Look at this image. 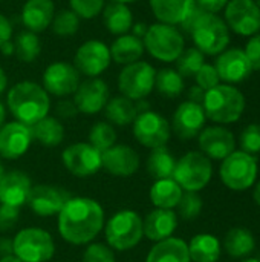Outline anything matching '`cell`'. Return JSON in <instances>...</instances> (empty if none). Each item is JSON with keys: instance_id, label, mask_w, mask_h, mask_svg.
I'll use <instances>...</instances> for the list:
<instances>
[{"instance_id": "1", "label": "cell", "mask_w": 260, "mask_h": 262, "mask_svg": "<svg viewBox=\"0 0 260 262\" xmlns=\"http://www.w3.org/2000/svg\"><path fill=\"white\" fill-rule=\"evenodd\" d=\"M104 224L103 207L90 198H70L58 213V232L64 241L83 246L97 238Z\"/></svg>"}, {"instance_id": "2", "label": "cell", "mask_w": 260, "mask_h": 262, "mask_svg": "<svg viewBox=\"0 0 260 262\" xmlns=\"http://www.w3.org/2000/svg\"><path fill=\"white\" fill-rule=\"evenodd\" d=\"M185 32L192 35L195 48L204 55L218 57L230 45V29L222 17L218 14H208L201 11L198 6L181 25Z\"/></svg>"}, {"instance_id": "3", "label": "cell", "mask_w": 260, "mask_h": 262, "mask_svg": "<svg viewBox=\"0 0 260 262\" xmlns=\"http://www.w3.org/2000/svg\"><path fill=\"white\" fill-rule=\"evenodd\" d=\"M6 104L18 123L31 127L41 118L48 117L51 98L41 84L31 80H23L9 89Z\"/></svg>"}, {"instance_id": "4", "label": "cell", "mask_w": 260, "mask_h": 262, "mask_svg": "<svg viewBox=\"0 0 260 262\" xmlns=\"http://www.w3.org/2000/svg\"><path fill=\"white\" fill-rule=\"evenodd\" d=\"M247 107L245 95L233 84L221 83L205 92L202 109L205 117L216 124H233L241 120Z\"/></svg>"}, {"instance_id": "5", "label": "cell", "mask_w": 260, "mask_h": 262, "mask_svg": "<svg viewBox=\"0 0 260 262\" xmlns=\"http://www.w3.org/2000/svg\"><path fill=\"white\" fill-rule=\"evenodd\" d=\"M143 43L144 49L162 63H175L185 49V38L178 26L159 21L149 26Z\"/></svg>"}, {"instance_id": "6", "label": "cell", "mask_w": 260, "mask_h": 262, "mask_svg": "<svg viewBox=\"0 0 260 262\" xmlns=\"http://www.w3.org/2000/svg\"><path fill=\"white\" fill-rule=\"evenodd\" d=\"M257 160L254 155H250L242 150H234L225 160H222L219 175L222 183L234 190L244 192L248 190L257 178Z\"/></svg>"}, {"instance_id": "7", "label": "cell", "mask_w": 260, "mask_h": 262, "mask_svg": "<svg viewBox=\"0 0 260 262\" xmlns=\"http://www.w3.org/2000/svg\"><path fill=\"white\" fill-rule=\"evenodd\" d=\"M143 236V220L133 210H121L106 224V239L115 250H130L139 244Z\"/></svg>"}, {"instance_id": "8", "label": "cell", "mask_w": 260, "mask_h": 262, "mask_svg": "<svg viewBox=\"0 0 260 262\" xmlns=\"http://www.w3.org/2000/svg\"><path fill=\"white\" fill-rule=\"evenodd\" d=\"M213 166L202 152H188L179 161L173 172V180L185 192H199L211 180Z\"/></svg>"}, {"instance_id": "9", "label": "cell", "mask_w": 260, "mask_h": 262, "mask_svg": "<svg viewBox=\"0 0 260 262\" xmlns=\"http://www.w3.org/2000/svg\"><path fill=\"white\" fill-rule=\"evenodd\" d=\"M156 69L144 60L123 66L118 75V89L121 95L139 101L152 94L155 89Z\"/></svg>"}, {"instance_id": "10", "label": "cell", "mask_w": 260, "mask_h": 262, "mask_svg": "<svg viewBox=\"0 0 260 262\" xmlns=\"http://www.w3.org/2000/svg\"><path fill=\"white\" fill-rule=\"evenodd\" d=\"M54 252L52 236L41 229H23L14 238V255L21 262H48Z\"/></svg>"}, {"instance_id": "11", "label": "cell", "mask_w": 260, "mask_h": 262, "mask_svg": "<svg viewBox=\"0 0 260 262\" xmlns=\"http://www.w3.org/2000/svg\"><path fill=\"white\" fill-rule=\"evenodd\" d=\"M133 124V135L135 138L146 147L158 149L164 147L172 135V126L166 117L155 111H144L139 112L135 118Z\"/></svg>"}, {"instance_id": "12", "label": "cell", "mask_w": 260, "mask_h": 262, "mask_svg": "<svg viewBox=\"0 0 260 262\" xmlns=\"http://www.w3.org/2000/svg\"><path fill=\"white\" fill-rule=\"evenodd\" d=\"M224 21L230 32L251 37L260 32V9L254 0H228L224 9Z\"/></svg>"}, {"instance_id": "13", "label": "cell", "mask_w": 260, "mask_h": 262, "mask_svg": "<svg viewBox=\"0 0 260 262\" xmlns=\"http://www.w3.org/2000/svg\"><path fill=\"white\" fill-rule=\"evenodd\" d=\"M112 63L109 46L97 38L80 45L74 57V66L87 78H97L109 69Z\"/></svg>"}, {"instance_id": "14", "label": "cell", "mask_w": 260, "mask_h": 262, "mask_svg": "<svg viewBox=\"0 0 260 262\" xmlns=\"http://www.w3.org/2000/svg\"><path fill=\"white\" fill-rule=\"evenodd\" d=\"M80 83L81 74L74 64L66 61H54L48 64L41 78V86L49 95L54 97L74 95Z\"/></svg>"}, {"instance_id": "15", "label": "cell", "mask_w": 260, "mask_h": 262, "mask_svg": "<svg viewBox=\"0 0 260 262\" xmlns=\"http://www.w3.org/2000/svg\"><path fill=\"white\" fill-rule=\"evenodd\" d=\"M63 163L66 169L75 177L86 178L97 173L101 164V152L89 143H75L64 149Z\"/></svg>"}, {"instance_id": "16", "label": "cell", "mask_w": 260, "mask_h": 262, "mask_svg": "<svg viewBox=\"0 0 260 262\" xmlns=\"http://www.w3.org/2000/svg\"><path fill=\"white\" fill-rule=\"evenodd\" d=\"M69 200L70 195L64 189L49 184H40L31 187L26 204L38 216H52L58 215Z\"/></svg>"}, {"instance_id": "17", "label": "cell", "mask_w": 260, "mask_h": 262, "mask_svg": "<svg viewBox=\"0 0 260 262\" xmlns=\"http://www.w3.org/2000/svg\"><path fill=\"white\" fill-rule=\"evenodd\" d=\"M215 68L219 74L221 81L233 86L245 81L253 72L251 64L244 49L241 48H227L224 52H221L216 57Z\"/></svg>"}, {"instance_id": "18", "label": "cell", "mask_w": 260, "mask_h": 262, "mask_svg": "<svg viewBox=\"0 0 260 262\" xmlns=\"http://www.w3.org/2000/svg\"><path fill=\"white\" fill-rule=\"evenodd\" d=\"M110 98L109 86L100 77L87 78L80 83L74 94V104L78 112L86 115H93L103 111Z\"/></svg>"}, {"instance_id": "19", "label": "cell", "mask_w": 260, "mask_h": 262, "mask_svg": "<svg viewBox=\"0 0 260 262\" xmlns=\"http://www.w3.org/2000/svg\"><path fill=\"white\" fill-rule=\"evenodd\" d=\"M198 143L202 154L213 160H225L236 150V138L233 132L221 124L204 127L198 135Z\"/></svg>"}, {"instance_id": "20", "label": "cell", "mask_w": 260, "mask_h": 262, "mask_svg": "<svg viewBox=\"0 0 260 262\" xmlns=\"http://www.w3.org/2000/svg\"><path fill=\"white\" fill-rule=\"evenodd\" d=\"M205 121L207 117L202 104L187 100L176 107L172 120V129L181 140H192L201 134L205 127Z\"/></svg>"}, {"instance_id": "21", "label": "cell", "mask_w": 260, "mask_h": 262, "mask_svg": "<svg viewBox=\"0 0 260 262\" xmlns=\"http://www.w3.org/2000/svg\"><path fill=\"white\" fill-rule=\"evenodd\" d=\"M32 143L31 127L11 121L0 127V157L6 160H17L25 155Z\"/></svg>"}, {"instance_id": "22", "label": "cell", "mask_w": 260, "mask_h": 262, "mask_svg": "<svg viewBox=\"0 0 260 262\" xmlns=\"http://www.w3.org/2000/svg\"><path fill=\"white\" fill-rule=\"evenodd\" d=\"M103 167L115 177H130L139 167L138 154L126 144H113L107 150L101 152Z\"/></svg>"}, {"instance_id": "23", "label": "cell", "mask_w": 260, "mask_h": 262, "mask_svg": "<svg viewBox=\"0 0 260 262\" xmlns=\"http://www.w3.org/2000/svg\"><path fill=\"white\" fill-rule=\"evenodd\" d=\"M31 187L32 184L26 173L20 170L3 173L0 180V204L20 209L26 203Z\"/></svg>"}, {"instance_id": "24", "label": "cell", "mask_w": 260, "mask_h": 262, "mask_svg": "<svg viewBox=\"0 0 260 262\" xmlns=\"http://www.w3.org/2000/svg\"><path fill=\"white\" fill-rule=\"evenodd\" d=\"M55 15V3L52 0H26L21 8V23L31 32L40 34L46 31Z\"/></svg>"}, {"instance_id": "25", "label": "cell", "mask_w": 260, "mask_h": 262, "mask_svg": "<svg viewBox=\"0 0 260 262\" xmlns=\"http://www.w3.org/2000/svg\"><path fill=\"white\" fill-rule=\"evenodd\" d=\"M150 9L159 23L181 26L196 8L195 0H149Z\"/></svg>"}, {"instance_id": "26", "label": "cell", "mask_w": 260, "mask_h": 262, "mask_svg": "<svg viewBox=\"0 0 260 262\" xmlns=\"http://www.w3.org/2000/svg\"><path fill=\"white\" fill-rule=\"evenodd\" d=\"M178 227V215L169 209H156L150 212L143 221L144 235L155 243L172 238Z\"/></svg>"}, {"instance_id": "27", "label": "cell", "mask_w": 260, "mask_h": 262, "mask_svg": "<svg viewBox=\"0 0 260 262\" xmlns=\"http://www.w3.org/2000/svg\"><path fill=\"white\" fill-rule=\"evenodd\" d=\"M109 49H110L112 61H115L116 64H121V66H127L135 61H139L146 52L143 38H138L136 35H133L130 32L118 35L112 41Z\"/></svg>"}, {"instance_id": "28", "label": "cell", "mask_w": 260, "mask_h": 262, "mask_svg": "<svg viewBox=\"0 0 260 262\" xmlns=\"http://www.w3.org/2000/svg\"><path fill=\"white\" fill-rule=\"evenodd\" d=\"M101 14H103V21H104L107 32L116 37L127 34L132 29V25L135 21L132 9L129 8V5H124V3L110 2L109 5L104 6Z\"/></svg>"}, {"instance_id": "29", "label": "cell", "mask_w": 260, "mask_h": 262, "mask_svg": "<svg viewBox=\"0 0 260 262\" xmlns=\"http://www.w3.org/2000/svg\"><path fill=\"white\" fill-rule=\"evenodd\" d=\"M146 262H192L185 241L179 238H167L156 243L147 255Z\"/></svg>"}, {"instance_id": "30", "label": "cell", "mask_w": 260, "mask_h": 262, "mask_svg": "<svg viewBox=\"0 0 260 262\" xmlns=\"http://www.w3.org/2000/svg\"><path fill=\"white\" fill-rule=\"evenodd\" d=\"M187 247L190 261L193 262H218L221 258V243L210 233H199L193 236Z\"/></svg>"}, {"instance_id": "31", "label": "cell", "mask_w": 260, "mask_h": 262, "mask_svg": "<svg viewBox=\"0 0 260 262\" xmlns=\"http://www.w3.org/2000/svg\"><path fill=\"white\" fill-rule=\"evenodd\" d=\"M182 193L184 192H182L181 186L173 178L156 180L150 189V200L158 209L172 210L173 207L178 206Z\"/></svg>"}, {"instance_id": "32", "label": "cell", "mask_w": 260, "mask_h": 262, "mask_svg": "<svg viewBox=\"0 0 260 262\" xmlns=\"http://www.w3.org/2000/svg\"><path fill=\"white\" fill-rule=\"evenodd\" d=\"M31 135L32 140H37L40 144L46 147H55L64 138V127L58 118L48 115L31 126Z\"/></svg>"}, {"instance_id": "33", "label": "cell", "mask_w": 260, "mask_h": 262, "mask_svg": "<svg viewBox=\"0 0 260 262\" xmlns=\"http://www.w3.org/2000/svg\"><path fill=\"white\" fill-rule=\"evenodd\" d=\"M104 112H106V118L116 126L132 124L138 115V109L133 100L124 95H116L113 98H109Z\"/></svg>"}, {"instance_id": "34", "label": "cell", "mask_w": 260, "mask_h": 262, "mask_svg": "<svg viewBox=\"0 0 260 262\" xmlns=\"http://www.w3.org/2000/svg\"><path fill=\"white\" fill-rule=\"evenodd\" d=\"M256 247V239L253 233L244 227L231 229L224 239V250L231 258H245L253 253Z\"/></svg>"}, {"instance_id": "35", "label": "cell", "mask_w": 260, "mask_h": 262, "mask_svg": "<svg viewBox=\"0 0 260 262\" xmlns=\"http://www.w3.org/2000/svg\"><path fill=\"white\" fill-rule=\"evenodd\" d=\"M175 167H176V160L166 146L152 149V154L147 158V172L150 173L152 178L155 180L173 178Z\"/></svg>"}, {"instance_id": "36", "label": "cell", "mask_w": 260, "mask_h": 262, "mask_svg": "<svg viewBox=\"0 0 260 262\" xmlns=\"http://www.w3.org/2000/svg\"><path fill=\"white\" fill-rule=\"evenodd\" d=\"M184 77L173 68H164L156 71L155 89L166 98H176L184 92Z\"/></svg>"}, {"instance_id": "37", "label": "cell", "mask_w": 260, "mask_h": 262, "mask_svg": "<svg viewBox=\"0 0 260 262\" xmlns=\"http://www.w3.org/2000/svg\"><path fill=\"white\" fill-rule=\"evenodd\" d=\"M41 52V41L38 34L28 29L17 34L14 40V54L23 63H32Z\"/></svg>"}, {"instance_id": "38", "label": "cell", "mask_w": 260, "mask_h": 262, "mask_svg": "<svg viewBox=\"0 0 260 262\" xmlns=\"http://www.w3.org/2000/svg\"><path fill=\"white\" fill-rule=\"evenodd\" d=\"M80 25H81V18L72 9L66 8V9H61V11L55 12L54 20L51 23V28H52V32L57 37L69 38V37H72V35H75L78 32Z\"/></svg>"}, {"instance_id": "39", "label": "cell", "mask_w": 260, "mask_h": 262, "mask_svg": "<svg viewBox=\"0 0 260 262\" xmlns=\"http://www.w3.org/2000/svg\"><path fill=\"white\" fill-rule=\"evenodd\" d=\"M175 63H176V71L184 78H192V77L195 78L196 72L205 63V55L195 46L185 48Z\"/></svg>"}, {"instance_id": "40", "label": "cell", "mask_w": 260, "mask_h": 262, "mask_svg": "<svg viewBox=\"0 0 260 262\" xmlns=\"http://www.w3.org/2000/svg\"><path fill=\"white\" fill-rule=\"evenodd\" d=\"M89 141H90L89 144H92L95 149H98L100 152H104L115 144L116 132L110 123L98 121L93 124V127L89 132Z\"/></svg>"}, {"instance_id": "41", "label": "cell", "mask_w": 260, "mask_h": 262, "mask_svg": "<svg viewBox=\"0 0 260 262\" xmlns=\"http://www.w3.org/2000/svg\"><path fill=\"white\" fill-rule=\"evenodd\" d=\"M178 213L182 220H195L201 215L202 210V198L198 195V192H185L182 193L179 203H178Z\"/></svg>"}, {"instance_id": "42", "label": "cell", "mask_w": 260, "mask_h": 262, "mask_svg": "<svg viewBox=\"0 0 260 262\" xmlns=\"http://www.w3.org/2000/svg\"><path fill=\"white\" fill-rule=\"evenodd\" d=\"M106 6V0H69V9H72L80 18L92 20L98 17Z\"/></svg>"}, {"instance_id": "43", "label": "cell", "mask_w": 260, "mask_h": 262, "mask_svg": "<svg viewBox=\"0 0 260 262\" xmlns=\"http://www.w3.org/2000/svg\"><path fill=\"white\" fill-rule=\"evenodd\" d=\"M239 143H241L242 152H247L250 155L260 154V124L257 123L248 124L241 132Z\"/></svg>"}, {"instance_id": "44", "label": "cell", "mask_w": 260, "mask_h": 262, "mask_svg": "<svg viewBox=\"0 0 260 262\" xmlns=\"http://www.w3.org/2000/svg\"><path fill=\"white\" fill-rule=\"evenodd\" d=\"M195 81L205 92L210 91V89H213V88H216L218 84H221L219 74H218L215 64H210V63H204L201 66V69L195 75Z\"/></svg>"}, {"instance_id": "45", "label": "cell", "mask_w": 260, "mask_h": 262, "mask_svg": "<svg viewBox=\"0 0 260 262\" xmlns=\"http://www.w3.org/2000/svg\"><path fill=\"white\" fill-rule=\"evenodd\" d=\"M83 262H115L112 250L104 244H92L86 249Z\"/></svg>"}, {"instance_id": "46", "label": "cell", "mask_w": 260, "mask_h": 262, "mask_svg": "<svg viewBox=\"0 0 260 262\" xmlns=\"http://www.w3.org/2000/svg\"><path fill=\"white\" fill-rule=\"evenodd\" d=\"M250 64H251V69L253 71H260V32L251 35L245 45V49H244Z\"/></svg>"}, {"instance_id": "47", "label": "cell", "mask_w": 260, "mask_h": 262, "mask_svg": "<svg viewBox=\"0 0 260 262\" xmlns=\"http://www.w3.org/2000/svg\"><path fill=\"white\" fill-rule=\"evenodd\" d=\"M18 207L0 204V232H8L18 223Z\"/></svg>"}, {"instance_id": "48", "label": "cell", "mask_w": 260, "mask_h": 262, "mask_svg": "<svg viewBox=\"0 0 260 262\" xmlns=\"http://www.w3.org/2000/svg\"><path fill=\"white\" fill-rule=\"evenodd\" d=\"M196 6L208 14H219L225 9L228 0H195Z\"/></svg>"}, {"instance_id": "49", "label": "cell", "mask_w": 260, "mask_h": 262, "mask_svg": "<svg viewBox=\"0 0 260 262\" xmlns=\"http://www.w3.org/2000/svg\"><path fill=\"white\" fill-rule=\"evenodd\" d=\"M12 32H14V29H12L11 20L6 15L0 14V46L9 40H12Z\"/></svg>"}, {"instance_id": "50", "label": "cell", "mask_w": 260, "mask_h": 262, "mask_svg": "<svg viewBox=\"0 0 260 262\" xmlns=\"http://www.w3.org/2000/svg\"><path fill=\"white\" fill-rule=\"evenodd\" d=\"M57 114L61 117V118H72L74 115L78 114V109L77 106L74 104V101H60L58 106H57Z\"/></svg>"}, {"instance_id": "51", "label": "cell", "mask_w": 260, "mask_h": 262, "mask_svg": "<svg viewBox=\"0 0 260 262\" xmlns=\"http://www.w3.org/2000/svg\"><path fill=\"white\" fill-rule=\"evenodd\" d=\"M187 95H188V101H193V103L202 104L204 97H205V91H204V89H201L198 84H195V86H192V88L188 89Z\"/></svg>"}, {"instance_id": "52", "label": "cell", "mask_w": 260, "mask_h": 262, "mask_svg": "<svg viewBox=\"0 0 260 262\" xmlns=\"http://www.w3.org/2000/svg\"><path fill=\"white\" fill-rule=\"evenodd\" d=\"M14 255V241L9 238H0V258Z\"/></svg>"}, {"instance_id": "53", "label": "cell", "mask_w": 260, "mask_h": 262, "mask_svg": "<svg viewBox=\"0 0 260 262\" xmlns=\"http://www.w3.org/2000/svg\"><path fill=\"white\" fill-rule=\"evenodd\" d=\"M147 29H149V25L146 23V21H133V25H132V32L130 34H133V35H136L138 38H144V35H146V32H147Z\"/></svg>"}, {"instance_id": "54", "label": "cell", "mask_w": 260, "mask_h": 262, "mask_svg": "<svg viewBox=\"0 0 260 262\" xmlns=\"http://www.w3.org/2000/svg\"><path fill=\"white\" fill-rule=\"evenodd\" d=\"M0 52H2L3 55H6V57L14 55V41H12V40H9V41L3 43V45L0 46Z\"/></svg>"}, {"instance_id": "55", "label": "cell", "mask_w": 260, "mask_h": 262, "mask_svg": "<svg viewBox=\"0 0 260 262\" xmlns=\"http://www.w3.org/2000/svg\"><path fill=\"white\" fill-rule=\"evenodd\" d=\"M6 86H8V75H6L5 69L0 66V94L6 89Z\"/></svg>"}, {"instance_id": "56", "label": "cell", "mask_w": 260, "mask_h": 262, "mask_svg": "<svg viewBox=\"0 0 260 262\" xmlns=\"http://www.w3.org/2000/svg\"><path fill=\"white\" fill-rule=\"evenodd\" d=\"M253 198H254V201H256V204L260 207V181L256 184V187H254V192H253Z\"/></svg>"}, {"instance_id": "57", "label": "cell", "mask_w": 260, "mask_h": 262, "mask_svg": "<svg viewBox=\"0 0 260 262\" xmlns=\"http://www.w3.org/2000/svg\"><path fill=\"white\" fill-rule=\"evenodd\" d=\"M5 118H6V111H5V106H3V103L0 101V127L5 124Z\"/></svg>"}, {"instance_id": "58", "label": "cell", "mask_w": 260, "mask_h": 262, "mask_svg": "<svg viewBox=\"0 0 260 262\" xmlns=\"http://www.w3.org/2000/svg\"><path fill=\"white\" fill-rule=\"evenodd\" d=\"M0 262H21L15 255H9V256H5V258H0Z\"/></svg>"}, {"instance_id": "59", "label": "cell", "mask_w": 260, "mask_h": 262, "mask_svg": "<svg viewBox=\"0 0 260 262\" xmlns=\"http://www.w3.org/2000/svg\"><path fill=\"white\" fill-rule=\"evenodd\" d=\"M112 2H116V3H124V5H130V3H135V2H139V0H112Z\"/></svg>"}, {"instance_id": "60", "label": "cell", "mask_w": 260, "mask_h": 262, "mask_svg": "<svg viewBox=\"0 0 260 262\" xmlns=\"http://www.w3.org/2000/svg\"><path fill=\"white\" fill-rule=\"evenodd\" d=\"M242 262H260V259H257V258H250V259H245V261Z\"/></svg>"}, {"instance_id": "61", "label": "cell", "mask_w": 260, "mask_h": 262, "mask_svg": "<svg viewBox=\"0 0 260 262\" xmlns=\"http://www.w3.org/2000/svg\"><path fill=\"white\" fill-rule=\"evenodd\" d=\"M2 177H3V167H2V163H0V180H2Z\"/></svg>"}, {"instance_id": "62", "label": "cell", "mask_w": 260, "mask_h": 262, "mask_svg": "<svg viewBox=\"0 0 260 262\" xmlns=\"http://www.w3.org/2000/svg\"><path fill=\"white\" fill-rule=\"evenodd\" d=\"M254 2H256V5L259 6V9H260V0H254Z\"/></svg>"}, {"instance_id": "63", "label": "cell", "mask_w": 260, "mask_h": 262, "mask_svg": "<svg viewBox=\"0 0 260 262\" xmlns=\"http://www.w3.org/2000/svg\"><path fill=\"white\" fill-rule=\"evenodd\" d=\"M0 2H2V0H0Z\"/></svg>"}]
</instances>
